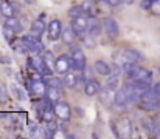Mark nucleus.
Instances as JSON below:
<instances>
[{"label":"nucleus","instance_id":"2f4dec72","mask_svg":"<svg viewBox=\"0 0 160 139\" xmlns=\"http://www.w3.org/2000/svg\"><path fill=\"white\" fill-rule=\"evenodd\" d=\"M16 34H17V33L12 31L9 26H6V25L3 26V36H5V39H6L9 44H12V37H16Z\"/></svg>","mask_w":160,"mask_h":139},{"label":"nucleus","instance_id":"a19ab883","mask_svg":"<svg viewBox=\"0 0 160 139\" xmlns=\"http://www.w3.org/2000/svg\"><path fill=\"white\" fill-rule=\"evenodd\" d=\"M101 2H106V0H101Z\"/></svg>","mask_w":160,"mask_h":139},{"label":"nucleus","instance_id":"412c9836","mask_svg":"<svg viewBox=\"0 0 160 139\" xmlns=\"http://www.w3.org/2000/svg\"><path fill=\"white\" fill-rule=\"evenodd\" d=\"M93 68H95V71H97L98 74H101V76H109L110 71H112V67L107 63L106 60H101V59H98V60L95 62Z\"/></svg>","mask_w":160,"mask_h":139},{"label":"nucleus","instance_id":"7c9ffc66","mask_svg":"<svg viewBox=\"0 0 160 139\" xmlns=\"http://www.w3.org/2000/svg\"><path fill=\"white\" fill-rule=\"evenodd\" d=\"M68 16H70L72 19L79 17V16H84V9H82V6H81V5H75V6H72V8L68 9Z\"/></svg>","mask_w":160,"mask_h":139},{"label":"nucleus","instance_id":"f704fd0d","mask_svg":"<svg viewBox=\"0 0 160 139\" xmlns=\"http://www.w3.org/2000/svg\"><path fill=\"white\" fill-rule=\"evenodd\" d=\"M151 136L152 138H160V124L156 121H152V127H151Z\"/></svg>","mask_w":160,"mask_h":139},{"label":"nucleus","instance_id":"c85d7f7f","mask_svg":"<svg viewBox=\"0 0 160 139\" xmlns=\"http://www.w3.org/2000/svg\"><path fill=\"white\" fill-rule=\"evenodd\" d=\"M45 82H47L48 87H56V88H62L64 87V81L56 77V76H47Z\"/></svg>","mask_w":160,"mask_h":139},{"label":"nucleus","instance_id":"a211bd4d","mask_svg":"<svg viewBox=\"0 0 160 139\" xmlns=\"http://www.w3.org/2000/svg\"><path fill=\"white\" fill-rule=\"evenodd\" d=\"M100 91H101V87H100V84L95 79H90V81H86L84 82V93L87 96H95V94H98Z\"/></svg>","mask_w":160,"mask_h":139},{"label":"nucleus","instance_id":"6e6552de","mask_svg":"<svg viewBox=\"0 0 160 139\" xmlns=\"http://www.w3.org/2000/svg\"><path fill=\"white\" fill-rule=\"evenodd\" d=\"M54 113H56V118H59L64 122H68L70 118H72V108H70V105L67 102H62V100H59V102L54 104Z\"/></svg>","mask_w":160,"mask_h":139},{"label":"nucleus","instance_id":"f257e3e1","mask_svg":"<svg viewBox=\"0 0 160 139\" xmlns=\"http://www.w3.org/2000/svg\"><path fill=\"white\" fill-rule=\"evenodd\" d=\"M138 104H140V108H143V110H148V111L157 110L160 108V93L151 87L148 91H145L140 96Z\"/></svg>","mask_w":160,"mask_h":139},{"label":"nucleus","instance_id":"cd10ccee","mask_svg":"<svg viewBox=\"0 0 160 139\" xmlns=\"http://www.w3.org/2000/svg\"><path fill=\"white\" fill-rule=\"evenodd\" d=\"M81 6H82V9H84V14L87 16V17H93L95 16V5H93V2H90V0H84L82 3H81Z\"/></svg>","mask_w":160,"mask_h":139},{"label":"nucleus","instance_id":"e433bc0d","mask_svg":"<svg viewBox=\"0 0 160 139\" xmlns=\"http://www.w3.org/2000/svg\"><path fill=\"white\" fill-rule=\"evenodd\" d=\"M123 2H126V0H106V3L109 5V6H112V8H115V6L121 5Z\"/></svg>","mask_w":160,"mask_h":139},{"label":"nucleus","instance_id":"39448f33","mask_svg":"<svg viewBox=\"0 0 160 139\" xmlns=\"http://www.w3.org/2000/svg\"><path fill=\"white\" fill-rule=\"evenodd\" d=\"M47 82L45 79H30L28 82V93L34 97H45V93H47Z\"/></svg>","mask_w":160,"mask_h":139},{"label":"nucleus","instance_id":"0eeeda50","mask_svg":"<svg viewBox=\"0 0 160 139\" xmlns=\"http://www.w3.org/2000/svg\"><path fill=\"white\" fill-rule=\"evenodd\" d=\"M70 26H72V30L75 31V34H76L78 39H79V36H82L84 33H87V28H89V17H87L86 14H84V16H79V17H75V19L72 20Z\"/></svg>","mask_w":160,"mask_h":139},{"label":"nucleus","instance_id":"a878e982","mask_svg":"<svg viewBox=\"0 0 160 139\" xmlns=\"http://www.w3.org/2000/svg\"><path fill=\"white\" fill-rule=\"evenodd\" d=\"M9 90H11V93H12V96H14L16 99H19V100H27V99H28L27 91H25L23 88H20L17 84H11Z\"/></svg>","mask_w":160,"mask_h":139},{"label":"nucleus","instance_id":"c756f323","mask_svg":"<svg viewBox=\"0 0 160 139\" xmlns=\"http://www.w3.org/2000/svg\"><path fill=\"white\" fill-rule=\"evenodd\" d=\"M95 39H97V37H93L90 33H84L82 36H79V40L86 46H89V48H90V46H95Z\"/></svg>","mask_w":160,"mask_h":139},{"label":"nucleus","instance_id":"f03ea898","mask_svg":"<svg viewBox=\"0 0 160 139\" xmlns=\"http://www.w3.org/2000/svg\"><path fill=\"white\" fill-rule=\"evenodd\" d=\"M112 127V133L117 138H131L132 135V122L129 118H121L117 122H110Z\"/></svg>","mask_w":160,"mask_h":139},{"label":"nucleus","instance_id":"20e7f679","mask_svg":"<svg viewBox=\"0 0 160 139\" xmlns=\"http://www.w3.org/2000/svg\"><path fill=\"white\" fill-rule=\"evenodd\" d=\"M20 40L28 48L30 54H41V53L45 51V49H44V44H42V39H38V37H34L33 34H23V36L20 37Z\"/></svg>","mask_w":160,"mask_h":139},{"label":"nucleus","instance_id":"423d86ee","mask_svg":"<svg viewBox=\"0 0 160 139\" xmlns=\"http://www.w3.org/2000/svg\"><path fill=\"white\" fill-rule=\"evenodd\" d=\"M72 70V59H70V54H61L56 57V62H54V71L58 74H67L68 71Z\"/></svg>","mask_w":160,"mask_h":139},{"label":"nucleus","instance_id":"ddd939ff","mask_svg":"<svg viewBox=\"0 0 160 139\" xmlns=\"http://www.w3.org/2000/svg\"><path fill=\"white\" fill-rule=\"evenodd\" d=\"M19 11V6L14 3V2H0V12L3 17H14Z\"/></svg>","mask_w":160,"mask_h":139},{"label":"nucleus","instance_id":"72a5a7b5","mask_svg":"<svg viewBox=\"0 0 160 139\" xmlns=\"http://www.w3.org/2000/svg\"><path fill=\"white\" fill-rule=\"evenodd\" d=\"M93 70L95 68H90V67H84V70L81 71V74H82V79L84 81H90V79H93Z\"/></svg>","mask_w":160,"mask_h":139},{"label":"nucleus","instance_id":"f8f14e48","mask_svg":"<svg viewBox=\"0 0 160 139\" xmlns=\"http://www.w3.org/2000/svg\"><path fill=\"white\" fill-rule=\"evenodd\" d=\"M44 14L42 16H39L36 20H33V23H31V30H30V34H33L34 37H38V39H42V36H44V33H45V30H47V26H45V22H44Z\"/></svg>","mask_w":160,"mask_h":139},{"label":"nucleus","instance_id":"bb28decb","mask_svg":"<svg viewBox=\"0 0 160 139\" xmlns=\"http://www.w3.org/2000/svg\"><path fill=\"white\" fill-rule=\"evenodd\" d=\"M42 59H44V62H45V65H47V68L53 73V70H54V62H56V59H54V56H53V53L52 51H48V49H45L42 54Z\"/></svg>","mask_w":160,"mask_h":139},{"label":"nucleus","instance_id":"9d476101","mask_svg":"<svg viewBox=\"0 0 160 139\" xmlns=\"http://www.w3.org/2000/svg\"><path fill=\"white\" fill-rule=\"evenodd\" d=\"M103 26H104V31L110 39H117L118 34H120V25L117 22V19L113 17H106L103 20Z\"/></svg>","mask_w":160,"mask_h":139},{"label":"nucleus","instance_id":"9b49d317","mask_svg":"<svg viewBox=\"0 0 160 139\" xmlns=\"http://www.w3.org/2000/svg\"><path fill=\"white\" fill-rule=\"evenodd\" d=\"M62 81H64V87H65V88H79V84H81V82H86V81L82 79L81 71H79L78 76H76L75 73H70V71H68L67 74H64Z\"/></svg>","mask_w":160,"mask_h":139},{"label":"nucleus","instance_id":"5701e85b","mask_svg":"<svg viewBox=\"0 0 160 139\" xmlns=\"http://www.w3.org/2000/svg\"><path fill=\"white\" fill-rule=\"evenodd\" d=\"M121 67H123V73H124L126 77H129V79H132L134 74H135L137 70H138V63H135V62H129V60H124V63H123Z\"/></svg>","mask_w":160,"mask_h":139},{"label":"nucleus","instance_id":"ea45409f","mask_svg":"<svg viewBox=\"0 0 160 139\" xmlns=\"http://www.w3.org/2000/svg\"><path fill=\"white\" fill-rule=\"evenodd\" d=\"M25 2H30V3H33V0H25Z\"/></svg>","mask_w":160,"mask_h":139},{"label":"nucleus","instance_id":"aec40b11","mask_svg":"<svg viewBox=\"0 0 160 139\" xmlns=\"http://www.w3.org/2000/svg\"><path fill=\"white\" fill-rule=\"evenodd\" d=\"M131 81H145V82H151V81H152V71L138 67L137 73L134 74V77H132Z\"/></svg>","mask_w":160,"mask_h":139},{"label":"nucleus","instance_id":"473e14b6","mask_svg":"<svg viewBox=\"0 0 160 139\" xmlns=\"http://www.w3.org/2000/svg\"><path fill=\"white\" fill-rule=\"evenodd\" d=\"M9 99V91H8V87L0 82V102H6Z\"/></svg>","mask_w":160,"mask_h":139},{"label":"nucleus","instance_id":"7ed1b4c3","mask_svg":"<svg viewBox=\"0 0 160 139\" xmlns=\"http://www.w3.org/2000/svg\"><path fill=\"white\" fill-rule=\"evenodd\" d=\"M70 59H72V70L82 71V70H84V67L87 65L86 54H84V51H82L79 46H72V51H70Z\"/></svg>","mask_w":160,"mask_h":139},{"label":"nucleus","instance_id":"2eb2a0df","mask_svg":"<svg viewBox=\"0 0 160 139\" xmlns=\"http://www.w3.org/2000/svg\"><path fill=\"white\" fill-rule=\"evenodd\" d=\"M128 104H129V96H128L126 90L121 87L120 90H117V93H115V97H113V107L121 108V107H124V105H128Z\"/></svg>","mask_w":160,"mask_h":139},{"label":"nucleus","instance_id":"1a4fd4ad","mask_svg":"<svg viewBox=\"0 0 160 139\" xmlns=\"http://www.w3.org/2000/svg\"><path fill=\"white\" fill-rule=\"evenodd\" d=\"M62 23H61V20L59 19H53L50 23H48V26H47V33H48V39L52 40V42H56L58 39H61L62 37Z\"/></svg>","mask_w":160,"mask_h":139},{"label":"nucleus","instance_id":"f3484780","mask_svg":"<svg viewBox=\"0 0 160 139\" xmlns=\"http://www.w3.org/2000/svg\"><path fill=\"white\" fill-rule=\"evenodd\" d=\"M101 22L93 16V17H89V28H87V33H90L93 37H98L100 33H101Z\"/></svg>","mask_w":160,"mask_h":139},{"label":"nucleus","instance_id":"393cba45","mask_svg":"<svg viewBox=\"0 0 160 139\" xmlns=\"http://www.w3.org/2000/svg\"><path fill=\"white\" fill-rule=\"evenodd\" d=\"M27 127H28V135L31 138H36V136H44V128H41L38 124L31 122V121H27Z\"/></svg>","mask_w":160,"mask_h":139},{"label":"nucleus","instance_id":"58836bf2","mask_svg":"<svg viewBox=\"0 0 160 139\" xmlns=\"http://www.w3.org/2000/svg\"><path fill=\"white\" fill-rule=\"evenodd\" d=\"M152 121H156L157 124H160V113L157 114V116H156V118H154V119H152Z\"/></svg>","mask_w":160,"mask_h":139},{"label":"nucleus","instance_id":"b1692460","mask_svg":"<svg viewBox=\"0 0 160 139\" xmlns=\"http://www.w3.org/2000/svg\"><path fill=\"white\" fill-rule=\"evenodd\" d=\"M5 25L9 26V28H11L12 31H16V33H22V31H23V26H22L20 20H19L16 16H14V17H6Z\"/></svg>","mask_w":160,"mask_h":139},{"label":"nucleus","instance_id":"c9c22d12","mask_svg":"<svg viewBox=\"0 0 160 139\" xmlns=\"http://www.w3.org/2000/svg\"><path fill=\"white\" fill-rule=\"evenodd\" d=\"M45 124H47V130H48V132H52L54 136H56V132H58V128H59V127H58V124H56V121L53 119V121L45 122Z\"/></svg>","mask_w":160,"mask_h":139},{"label":"nucleus","instance_id":"4468645a","mask_svg":"<svg viewBox=\"0 0 160 139\" xmlns=\"http://www.w3.org/2000/svg\"><path fill=\"white\" fill-rule=\"evenodd\" d=\"M123 57H124V60L135 62V63H142L145 60V56L138 49H135V48H126L123 51Z\"/></svg>","mask_w":160,"mask_h":139},{"label":"nucleus","instance_id":"6ab92c4d","mask_svg":"<svg viewBox=\"0 0 160 139\" xmlns=\"http://www.w3.org/2000/svg\"><path fill=\"white\" fill-rule=\"evenodd\" d=\"M76 39H78V36L75 34V31L72 30V26H68V28H65V30L62 31V40H64V44H65V45L75 46Z\"/></svg>","mask_w":160,"mask_h":139},{"label":"nucleus","instance_id":"4be33fe9","mask_svg":"<svg viewBox=\"0 0 160 139\" xmlns=\"http://www.w3.org/2000/svg\"><path fill=\"white\" fill-rule=\"evenodd\" d=\"M45 97L52 102V104H56L61 100L62 97V88H56V87H48L47 88V93H45Z\"/></svg>","mask_w":160,"mask_h":139},{"label":"nucleus","instance_id":"dca6fc26","mask_svg":"<svg viewBox=\"0 0 160 139\" xmlns=\"http://www.w3.org/2000/svg\"><path fill=\"white\" fill-rule=\"evenodd\" d=\"M115 93H117V88H113V87L106 84V87H103V90H101V102L106 104V105H110V104L113 105Z\"/></svg>","mask_w":160,"mask_h":139},{"label":"nucleus","instance_id":"4c0bfd02","mask_svg":"<svg viewBox=\"0 0 160 139\" xmlns=\"http://www.w3.org/2000/svg\"><path fill=\"white\" fill-rule=\"evenodd\" d=\"M0 62H2V63L9 65V63H11V59H9V57H6V56H2V57H0Z\"/></svg>","mask_w":160,"mask_h":139}]
</instances>
